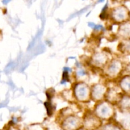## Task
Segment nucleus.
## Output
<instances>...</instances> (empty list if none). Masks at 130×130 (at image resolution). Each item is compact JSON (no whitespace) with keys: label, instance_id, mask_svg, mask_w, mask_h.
Instances as JSON below:
<instances>
[{"label":"nucleus","instance_id":"f257e3e1","mask_svg":"<svg viewBox=\"0 0 130 130\" xmlns=\"http://www.w3.org/2000/svg\"><path fill=\"white\" fill-rule=\"evenodd\" d=\"M80 120L75 117H70L64 121L63 128L64 130H78L80 126Z\"/></svg>","mask_w":130,"mask_h":130},{"label":"nucleus","instance_id":"f03ea898","mask_svg":"<svg viewBox=\"0 0 130 130\" xmlns=\"http://www.w3.org/2000/svg\"><path fill=\"white\" fill-rule=\"evenodd\" d=\"M86 127L89 130H95L97 129L100 126V122L99 120L96 119L94 117L88 118L85 121Z\"/></svg>","mask_w":130,"mask_h":130},{"label":"nucleus","instance_id":"7ed1b4c3","mask_svg":"<svg viewBox=\"0 0 130 130\" xmlns=\"http://www.w3.org/2000/svg\"><path fill=\"white\" fill-rule=\"evenodd\" d=\"M98 113L100 117L103 118H108L110 115V110L107 107H103L98 110Z\"/></svg>","mask_w":130,"mask_h":130},{"label":"nucleus","instance_id":"20e7f679","mask_svg":"<svg viewBox=\"0 0 130 130\" xmlns=\"http://www.w3.org/2000/svg\"><path fill=\"white\" fill-rule=\"evenodd\" d=\"M116 15L119 19H122L125 15V10L122 8H119L116 10Z\"/></svg>","mask_w":130,"mask_h":130},{"label":"nucleus","instance_id":"39448f33","mask_svg":"<svg viewBox=\"0 0 130 130\" xmlns=\"http://www.w3.org/2000/svg\"><path fill=\"white\" fill-rule=\"evenodd\" d=\"M45 106L46 108H47V110L48 114L49 115V116H51V115L52 114V112H53V111H52V107L51 104L50 103H48V102H45Z\"/></svg>","mask_w":130,"mask_h":130},{"label":"nucleus","instance_id":"423d86ee","mask_svg":"<svg viewBox=\"0 0 130 130\" xmlns=\"http://www.w3.org/2000/svg\"><path fill=\"white\" fill-rule=\"evenodd\" d=\"M103 130H119V129H117V127H114V126H107Z\"/></svg>","mask_w":130,"mask_h":130},{"label":"nucleus","instance_id":"0eeeda50","mask_svg":"<svg viewBox=\"0 0 130 130\" xmlns=\"http://www.w3.org/2000/svg\"><path fill=\"white\" fill-rule=\"evenodd\" d=\"M94 29L95 30H96V31H101L103 29V27L101 25H96V26H95V27Z\"/></svg>","mask_w":130,"mask_h":130},{"label":"nucleus","instance_id":"6e6552de","mask_svg":"<svg viewBox=\"0 0 130 130\" xmlns=\"http://www.w3.org/2000/svg\"><path fill=\"white\" fill-rule=\"evenodd\" d=\"M89 27H91V28H92V29H94L95 27V26H96V24H94V23H92V22H91V23H89Z\"/></svg>","mask_w":130,"mask_h":130},{"label":"nucleus","instance_id":"1a4fd4ad","mask_svg":"<svg viewBox=\"0 0 130 130\" xmlns=\"http://www.w3.org/2000/svg\"><path fill=\"white\" fill-rule=\"evenodd\" d=\"M8 130H20V129H19L16 128V127H10V128L8 129Z\"/></svg>","mask_w":130,"mask_h":130},{"label":"nucleus","instance_id":"9d476101","mask_svg":"<svg viewBox=\"0 0 130 130\" xmlns=\"http://www.w3.org/2000/svg\"><path fill=\"white\" fill-rule=\"evenodd\" d=\"M80 130H85V129H80Z\"/></svg>","mask_w":130,"mask_h":130}]
</instances>
